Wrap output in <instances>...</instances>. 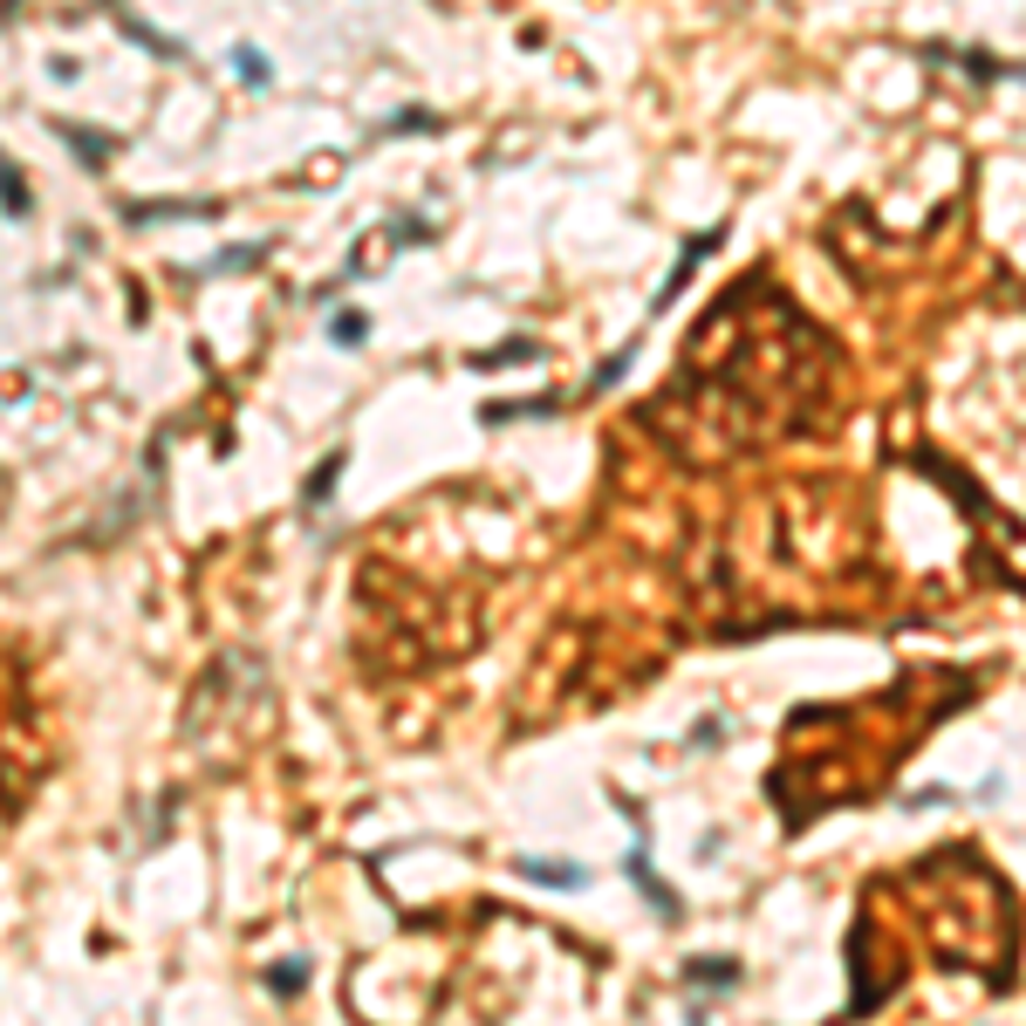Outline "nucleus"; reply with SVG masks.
<instances>
[{
  "mask_svg": "<svg viewBox=\"0 0 1026 1026\" xmlns=\"http://www.w3.org/2000/svg\"><path fill=\"white\" fill-rule=\"evenodd\" d=\"M234 62H240V83L267 90V56H253V48H234Z\"/></svg>",
  "mask_w": 1026,
  "mask_h": 1026,
  "instance_id": "nucleus-2",
  "label": "nucleus"
},
{
  "mask_svg": "<svg viewBox=\"0 0 1026 1026\" xmlns=\"http://www.w3.org/2000/svg\"><path fill=\"white\" fill-rule=\"evenodd\" d=\"M0 205H8V213H28V192H21V178H14L8 158H0Z\"/></svg>",
  "mask_w": 1026,
  "mask_h": 1026,
  "instance_id": "nucleus-1",
  "label": "nucleus"
},
{
  "mask_svg": "<svg viewBox=\"0 0 1026 1026\" xmlns=\"http://www.w3.org/2000/svg\"><path fill=\"white\" fill-rule=\"evenodd\" d=\"M329 329H336V343H356V336H363V315H336Z\"/></svg>",
  "mask_w": 1026,
  "mask_h": 1026,
  "instance_id": "nucleus-3",
  "label": "nucleus"
}]
</instances>
